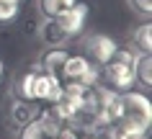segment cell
<instances>
[{"label": "cell", "mask_w": 152, "mask_h": 139, "mask_svg": "<svg viewBox=\"0 0 152 139\" xmlns=\"http://www.w3.org/2000/svg\"><path fill=\"white\" fill-rule=\"evenodd\" d=\"M16 3H21V0H16Z\"/></svg>", "instance_id": "17"}, {"label": "cell", "mask_w": 152, "mask_h": 139, "mask_svg": "<svg viewBox=\"0 0 152 139\" xmlns=\"http://www.w3.org/2000/svg\"><path fill=\"white\" fill-rule=\"evenodd\" d=\"M18 16V3L16 0H0V23H8Z\"/></svg>", "instance_id": "14"}, {"label": "cell", "mask_w": 152, "mask_h": 139, "mask_svg": "<svg viewBox=\"0 0 152 139\" xmlns=\"http://www.w3.org/2000/svg\"><path fill=\"white\" fill-rule=\"evenodd\" d=\"M119 139H147L152 126V103L144 93L124 90L121 93L119 116L111 124Z\"/></svg>", "instance_id": "1"}, {"label": "cell", "mask_w": 152, "mask_h": 139, "mask_svg": "<svg viewBox=\"0 0 152 139\" xmlns=\"http://www.w3.org/2000/svg\"><path fill=\"white\" fill-rule=\"evenodd\" d=\"M39 114H41V106L36 103V100H21V98H13V103H10V111H8V124H10V129L21 131L26 124H31Z\"/></svg>", "instance_id": "7"}, {"label": "cell", "mask_w": 152, "mask_h": 139, "mask_svg": "<svg viewBox=\"0 0 152 139\" xmlns=\"http://www.w3.org/2000/svg\"><path fill=\"white\" fill-rule=\"evenodd\" d=\"M85 21H88V5H83V3H75L70 10H64L62 16H57V23L64 28V33L70 39H75V36L83 33Z\"/></svg>", "instance_id": "8"}, {"label": "cell", "mask_w": 152, "mask_h": 139, "mask_svg": "<svg viewBox=\"0 0 152 139\" xmlns=\"http://www.w3.org/2000/svg\"><path fill=\"white\" fill-rule=\"evenodd\" d=\"M132 44H134V52H142V54H150L152 52V23H139L132 33Z\"/></svg>", "instance_id": "11"}, {"label": "cell", "mask_w": 152, "mask_h": 139, "mask_svg": "<svg viewBox=\"0 0 152 139\" xmlns=\"http://www.w3.org/2000/svg\"><path fill=\"white\" fill-rule=\"evenodd\" d=\"M13 98L21 100H36V103H54L62 93V82L54 80L52 75H47L39 65L28 67L26 72H21L13 80Z\"/></svg>", "instance_id": "2"}, {"label": "cell", "mask_w": 152, "mask_h": 139, "mask_svg": "<svg viewBox=\"0 0 152 139\" xmlns=\"http://www.w3.org/2000/svg\"><path fill=\"white\" fill-rule=\"evenodd\" d=\"M80 49H83V57H88L96 67H101L113 57L119 44L111 36H106V33H85L80 39Z\"/></svg>", "instance_id": "6"}, {"label": "cell", "mask_w": 152, "mask_h": 139, "mask_svg": "<svg viewBox=\"0 0 152 139\" xmlns=\"http://www.w3.org/2000/svg\"><path fill=\"white\" fill-rule=\"evenodd\" d=\"M64 59H67V49H64V47H47V49L39 54L36 65H39L47 75H52L54 80H59V72H62Z\"/></svg>", "instance_id": "10"}, {"label": "cell", "mask_w": 152, "mask_h": 139, "mask_svg": "<svg viewBox=\"0 0 152 139\" xmlns=\"http://www.w3.org/2000/svg\"><path fill=\"white\" fill-rule=\"evenodd\" d=\"M36 36L41 39V44H47V47H67L70 44V36L64 33V28L57 23V18H44L36 23Z\"/></svg>", "instance_id": "9"}, {"label": "cell", "mask_w": 152, "mask_h": 139, "mask_svg": "<svg viewBox=\"0 0 152 139\" xmlns=\"http://www.w3.org/2000/svg\"><path fill=\"white\" fill-rule=\"evenodd\" d=\"M0 80H3V59H0Z\"/></svg>", "instance_id": "16"}, {"label": "cell", "mask_w": 152, "mask_h": 139, "mask_svg": "<svg viewBox=\"0 0 152 139\" xmlns=\"http://www.w3.org/2000/svg\"><path fill=\"white\" fill-rule=\"evenodd\" d=\"M62 126H64V121L49 108V111H41L31 124H26L18 131V139H59Z\"/></svg>", "instance_id": "5"}, {"label": "cell", "mask_w": 152, "mask_h": 139, "mask_svg": "<svg viewBox=\"0 0 152 139\" xmlns=\"http://www.w3.org/2000/svg\"><path fill=\"white\" fill-rule=\"evenodd\" d=\"M129 5H132V10H134L139 18L150 21V16H152V0H129Z\"/></svg>", "instance_id": "15"}, {"label": "cell", "mask_w": 152, "mask_h": 139, "mask_svg": "<svg viewBox=\"0 0 152 139\" xmlns=\"http://www.w3.org/2000/svg\"><path fill=\"white\" fill-rule=\"evenodd\" d=\"M98 77H103L113 90H132V85L137 82L134 77V52L129 49H116L113 57L106 62V65L98 67Z\"/></svg>", "instance_id": "3"}, {"label": "cell", "mask_w": 152, "mask_h": 139, "mask_svg": "<svg viewBox=\"0 0 152 139\" xmlns=\"http://www.w3.org/2000/svg\"><path fill=\"white\" fill-rule=\"evenodd\" d=\"M101 80L98 77V67L90 62L88 57L83 54H67L62 65V72H59V82L62 85H83V88H90Z\"/></svg>", "instance_id": "4"}, {"label": "cell", "mask_w": 152, "mask_h": 139, "mask_svg": "<svg viewBox=\"0 0 152 139\" xmlns=\"http://www.w3.org/2000/svg\"><path fill=\"white\" fill-rule=\"evenodd\" d=\"M134 77L142 82L144 88H150V85H152V57H150V54L134 52Z\"/></svg>", "instance_id": "12"}, {"label": "cell", "mask_w": 152, "mask_h": 139, "mask_svg": "<svg viewBox=\"0 0 152 139\" xmlns=\"http://www.w3.org/2000/svg\"><path fill=\"white\" fill-rule=\"evenodd\" d=\"M77 0H36V8L44 18H57L62 16L64 10H70Z\"/></svg>", "instance_id": "13"}]
</instances>
